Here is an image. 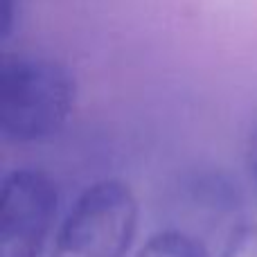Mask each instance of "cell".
<instances>
[{"instance_id": "3", "label": "cell", "mask_w": 257, "mask_h": 257, "mask_svg": "<svg viewBox=\"0 0 257 257\" xmlns=\"http://www.w3.org/2000/svg\"><path fill=\"white\" fill-rule=\"evenodd\" d=\"M57 185L45 172L18 167L0 185V257H41L57 217Z\"/></svg>"}, {"instance_id": "2", "label": "cell", "mask_w": 257, "mask_h": 257, "mask_svg": "<svg viewBox=\"0 0 257 257\" xmlns=\"http://www.w3.org/2000/svg\"><path fill=\"white\" fill-rule=\"evenodd\" d=\"M138 230V201L122 181L86 187L54 237L48 257H126Z\"/></svg>"}, {"instance_id": "5", "label": "cell", "mask_w": 257, "mask_h": 257, "mask_svg": "<svg viewBox=\"0 0 257 257\" xmlns=\"http://www.w3.org/2000/svg\"><path fill=\"white\" fill-rule=\"evenodd\" d=\"M221 257H257V221H244L221 244Z\"/></svg>"}, {"instance_id": "4", "label": "cell", "mask_w": 257, "mask_h": 257, "mask_svg": "<svg viewBox=\"0 0 257 257\" xmlns=\"http://www.w3.org/2000/svg\"><path fill=\"white\" fill-rule=\"evenodd\" d=\"M136 257H212V253L199 237L178 228H169L149 237Z\"/></svg>"}, {"instance_id": "1", "label": "cell", "mask_w": 257, "mask_h": 257, "mask_svg": "<svg viewBox=\"0 0 257 257\" xmlns=\"http://www.w3.org/2000/svg\"><path fill=\"white\" fill-rule=\"evenodd\" d=\"M77 84L63 63L7 52L0 63V133L14 145H34L66 126Z\"/></svg>"}, {"instance_id": "6", "label": "cell", "mask_w": 257, "mask_h": 257, "mask_svg": "<svg viewBox=\"0 0 257 257\" xmlns=\"http://www.w3.org/2000/svg\"><path fill=\"white\" fill-rule=\"evenodd\" d=\"M244 165H246V174H248L250 181H253V185L257 187V124L250 128L248 138H246Z\"/></svg>"}]
</instances>
